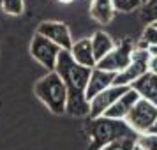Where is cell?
Segmentation results:
<instances>
[{
    "label": "cell",
    "instance_id": "16",
    "mask_svg": "<svg viewBox=\"0 0 157 150\" xmlns=\"http://www.w3.org/2000/svg\"><path fill=\"white\" fill-rule=\"evenodd\" d=\"M136 138L138 136L118 138V140H113V141L106 143L101 150H136Z\"/></svg>",
    "mask_w": 157,
    "mask_h": 150
},
{
    "label": "cell",
    "instance_id": "9",
    "mask_svg": "<svg viewBox=\"0 0 157 150\" xmlns=\"http://www.w3.org/2000/svg\"><path fill=\"white\" fill-rule=\"evenodd\" d=\"M127 88L129 87H117V85H113V87H109V88H106V90H102L101 94H97V95L88 102V106H90V110H88L90 118L102 117V115L111 108V104H113L115 101L118 99Z\"/></svg>",
    "mask_w": 157,
    "mask_h": 150
},
{
    "label": "cell",
    "instance_id": "23",
    "mask_svg": "<svg viewBox=\"0 0 157 150\" xmlns=\"http://www.w3.org/2000/svg\"><path fill=\"white\" fill-rule=\"evenodd\" d=\"M148 133H152V134H157V120L154 122V125L150 127V131H148Z\"/></svg>",
    "mask_w": 157,
    "mask_h": 150
},
{
    "label": "cell",
    "instance_id": "19",
    "mask_svg": "<svg viewBox=\"0 0 157 150\" xmlns=\"http://www.w3.org/2000/svg\"><path fill=\"white\" fill-rule=\"evenodd\" d=\"M136 148L138 150H157V134L145 133L136 138Z\"/></svg>",
    "mask_w": 157,
    "mask_h": 150
},
{
    "label": "cell",
    "instance_id": "13",
    "mask_svg": "<svg viewBox=\"0 0 157 150\" xmlns=\"http://www.w3.org/2000/svg\"><path fill=\"white\" fill-rule=\"evenodd\" d=\"M131 88L140 95V99L148 101L154 106H157V76L155 74H150V72L143 74L141 78L136 79L131 85Z\"/></svg>",
    "mask_w": 157,
    "mask_h": 150
},
{
    "label": "cell",
    "instance_id": "14",
    "mask_svg": "<svg viewBox=\"0 0 157 150\" xmlns=\"http://www.w3.org/2000/svg\"><path fill=\"white\" fill-rule=\"evenodd\" d=\"M115 7L111 0H92L90 4V16L101 25H108L115 16Z\"/></svg>",
    "mask_w": 157,
    "mask_h": 150
},
{
    "label": "cell",
    "instance_id": "18",
    "mask_svg": "<svg viewBox=\"0 0 157 150\" xmlns=\"http://www.w3.org/2000/svg\"><path fill=\"white\" fill-rule=\"evenodd\" d=\"M141 20L148 25L157 21V0H148L141 4Z\"/></svg>",
    "mask_w": 157,
    "mask_h": 150
},
{
    "label": "cell",
    "instance_id": "11",
    "mask_svg": "<svg viewBox=\"0 0 157 150\" xmlns=\"http://www.w3.org/2000/svg\"><path fill=\"white\" fill-rule=\"evenodd\" d=\"M115 72H108V71H102V69H97L94 67L90 71V76H88V83H86V90H85V97L86 101H90L101 94L102 90H106L109 87H113L115 83Z\"/></svg>",
    "mask_w": 157,
    "mask_h": 150
},
{
    "label": "cell",
    "instance_id": "27",
    "mask_svg": "<svg viewBox=\"0 0 157 150\" xmlns=\"http://www.w3.org/2000/svg\"><path fill=\"white\" fill-rule=\"evenodd\" d=\"M152 25H154V27H157V21H155V23H152Z\"/></svg>",
    "mask_w": 157,
    "mask_h": 150
},
{
    "label": "cell",
    "instance_id": "26",
    "mask_svg": "<svg viewBox=\"0 0 157 150\" xmlns=\"http://www.w3.org/2000/svg\"><path fill=\"white\" fill-rule=\"evenodd\" d=\"M145 2H148V0H141V4H145Z\"/></svg>",
    "mask_w": 157,
    "mask_h": 150
},
{
    "label": "cell",
    "instance_id": "12",
    "mask_svg": "<svg viewBox=\"0 0 157 150\" xmlns=\"http://www.w3.org/2000/svg\"><path fill=\"white\" fill-rule=\"evenodd\" d=\"M69 55H71V58L78 65L86 67V69H94L95 64H97L95 57H94L90 39H79L76 43H72L71 50H69Z\"/></svg>",
    "mask_w": 157,
    "mask_h": 150
},
{
    "label": "cell",
    "instance_id": "15",
    "mask_svg": "<svg viewBox=\"0 0 157 150\" xmlns=\"http://www.w3.org/2000/svg\"><path fill=\"white\" fill-rule=\"evenodd\" d=\"M90 44H92V51H94V57H95V62H99L101 58H104L117 46L113 43V39L108 36L106 32H102V30H97L90 37Z\"/></svg>",
    "mask_w": 157,
    "mask_h": 150
},
{
    "label": "cell",
    "instance_id": "22",
    "mask_svg": "<svg viewBox=\"0 0 157 150\" xmlns=\"http://www.w3.org/2000/svg\"><path fill=\"white\" fill-rule=\"evenodd\" d=\"M147 71L150 74H155L157 76V55H150L148 64H147Z\"/></svg>",
    "mask_w": 157,
    "mask_h": 150
},
{
    "label": "cell",
    "instance_id": "10",
    "mask_svg": "<svg viewBox=\"0 0 157 150\" xmlns=\"http://www.w3.org/2000/svg\"><path fill=\"white\" fill-rule=\"evenodd\" d=\"M138 101H140V95H138L131 87H129L127 90H125V92L122 94L120 97L111 104V108H109L102 117L111 118V120H125V118H127V115L131 113L132 106H134Z\"/></svg>",
    "mask_w": 157,
    "mask_h": 150
},
{
    "label": "cell",
    "instance_id": "3",
    "mask_svg": "<svg viewBox=\"0 0 157 150\" xmlns=\"http://www.w3.org/2000/svg\"><path fill=\"white\" fill-rule=\"evenodd\" d=\"M88 136L92 138L90 148L101 150L106 143L113 141V140L138 134L125 124V120H111L106 117H97V118H92L90 125H88Z\"/></svg>",
    "mask_w": 157,
    "mask_h": 150
},
{
    "label": "cell",
    "instance_id": "7",
    "mask_svg": "<svg viewBox=\"0 0 157 150\" xmlns=\"http://www.w3.org/2000/svg\"><path fill=\"white\" fill-rule=\"evenodd\" d=\"M60 51L62 50L58 48L57 44H53L51 41L44 39L43 36H37V34L32 39V44H30V55L43 67H46L48 71H55V65H57Z\"/></svg>",
    "mask_w": 157,
    "mask_h": 150
},
{
    "label": "cell",
    "instance_id": "21",
    "mask_svg": "<svg viewBox=\"0 0 157 150\" xmlns=\"http://www.w3.org/2000/svg\"><path fill=\"white\" fill-rule=\"evenodd\" d=\"M115 11L118 13H132L138 7H141V0H111Z\"/></svg>",
    "mask_w": 157,
    "mask_h": 150
},
{
    "label": "cell",
    "instance_id": "24",
    "mask_svg": "<svg viewBox=\"0 0 157 150\" xmlns=\"http://www.w3.org/2000/svg\"><path fill=\"white\" fill-rule=\"evenodd\" d=\"M148 53L150 55H157V46L155 48H148Z\"/></svg>",
    "mask_w": 157,
    "mask_h": 150
},
{
    "label": "cell",
    "instance_id": "8",
    "mask_svg": "<svg viewBox=\"0 0 157 150\" xmlns=\"http://www.w3.org/2000/svg\"><path fill=\"white\" fill-rule=\"evenodd\" d=\"M37 36H43L44 39L57 44L62 51H69L74 43L69 27L62 21H43L37 27Z\"/></svg>",
    "mask_w": 157,
    "mask_h": 150
},
{
    "label": "cell",
    "instance_id": "25",
    "mask_svg": "<svg viewBox=\"0 0 157 150\" xmlns=\"http://www.w3.org/2000/svg\"><path fill=\"white\" fill-rule=\"evenodd\" d=\"M60 2H64V4H67V2H71V0H60Z\"/></svg>",
    "mask_w": 157,
    "mask_h": 150
},
{
    "label": "cell",
    "instance_id": "20",
    "mask_svg": "<svg viewBox=\"0 0 157 150\" xmlns=\"http://www.w3.org/2000/svg\"><path fill=\"white\" fill-rule=\"evenodd\" d=\"M0 6H2V11L6 14L11 16H20L25 9L23 0H0Z\"/></svg>",
    "mask_w": 157,
    "mask_h": 150
},
{
    "label": "cell",
    "instance_id": "6",
    "mask_svg": "<svg viewBox=\"0 0 157 150\" xmlns=\"http://www.w3.org/2000/svg\"><path fill=\"white\" fill-rule=\"evenodd\" d=\"M132 51H134V46L131 43H122L118 46H115L104 58H101L99 62L95 64V67L97 69H102V71L118 74V72H122L131 64Z\"/></svg>",
    "mask_w": 157,
    "mask_h": 150
},
{
    "label": "cell",
    "instance_id": "2",
    "mask_svg": "<svg viewBox=\"0 0 157 150\" xmlns=\"http://www.w3.org/2000/svg\"><path fill=\"white\" fill-rule=\"evenodd\" d=\"M34 92L44 102V106L57 115L65 113L67 108V88L62 78L55 71H50L39 79L34 87Z\"/></svg>",
    "mask_w": 157,
    "mask_h": 150
},
{
    "label": "cell",
    "instance_id": "4",
    "mask_svg": "<svg viewBox=\"0 0 157 150\" xmlns=\"http://www.w3.org/2000/svg\"><path fill=\"white\" fill-rule=\"evenodd\" d=\"M155 120H157V106H154L148 101L140 99L134 106H132L131 113L127 115L125 124L140 136V134L148 133L150 127L154 125Z\"/></svg>",
    "mask_w": 157,
    "mask_h": 150
},
{
    "label": "cell",
    "instance_id": "17",
    "mask_svg": "<svg viewBox=\"0 0 157 150\" xmlns=\"http://www.w3.org/2000/svg\"><path fill=\"white\" fill-rule=\"evenodd\" d=\"M155 46H157V27H154V25H147L145 30H143L140 48L148 50V48H155Z\"/></svg>",
    "mask_w": 157,
    "mask_h": 150
},
{
    "label": "cell",
    "instance_id": "1",
    "mask_svg": "<svg viewBox=\"0 0 157 150\" xmlns=\"http://www.w3.org/2000/svg\"><path fill=\"white\" fill-rule=\"evenodd\" d=\"M92 69H86L78 65L71 58L69 51H60L55 65V72L62 78L65 88H67V108L65 111L72 117H85L88 115V101L85 97L86 83Z\"/></svg>",
    "mask_w": 157,
    "mask_h": 150
},
{
    "label": "cell",
    "instance_id": "5",
    "mask_svg": "<svg viewBox=\"0 0 157 150\" xmlns=\"http://www.w3.org/2000/svg\"><path fill=\"white\" fill-rule=\"evenodd\" d=\"M150 53L145 48H134L132 51V58H131V64L124 69L122 72H118L115 76V83L117 87H131L136 79H140L143 74H147V64H148Z\"/></svg>",
    "mask_w": 157,
    "mask_h": 150
}]
</instances>
